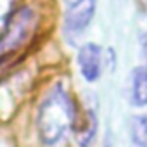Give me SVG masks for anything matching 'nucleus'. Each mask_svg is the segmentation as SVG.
Returning a JSON list of instances; mask_svg holds the SVG:
<instances>
[{"mask_svg": "<svg viewBox=\"0 0 147 147\" xmlns=\"http://www.w3.org/2000/svg\"><path fill=\"white\" fill-rule=\"evenodd\" d=\"M21 4H23L21 0H0V35H2V31L5 30L11 18L14 16V12Z\"/></svg>", "mask_w": 147, "mask_h": 147, "instance_id": "8", "label": "nucleus"}, {"mask_svg": "<svg viewBox=\"0 0 147 147\" xmlns=\"http://www.w3.org/2000/svg\"><path fill=\"white\" fill-rule=\"evenodd\" d=\"M99 9V0H62L61 38L67 47L76 49L85 42V35L92 28Z\"/></svg>", "mask_w": 147, "mask_h": 147, "instance_id": "3", "label": "nucleus"}, {"mask_svg": "<svg viewBox=\"0 0 147 147\" xmlns=\"http://www.w3.org/2000/svg\"><path fill=\"white\" fill-rule=\"evenodd\" d=\"M137 45H138V55L140 62L147 64V30H142L137 36Z\"/></svg>", "mask_w": 147, "mask_h": 147, "instance_id": "9", "label": "nucleus"}, {"mask_svg": "<svg viewBox=\"0 0 147 147\" xmlns=\"http://www.w3.org/2000/svg\"><path fill=\"white\" fill-rule=\"evenodd\" d=\"M43 28V12L38 4L23 2L0 35V59L18 61L38 40Z\"/></svg>", "mask_w": 147, "mask_h": 147, "instance_id": "2", "label": "nucleus"}, {"mask_svg": "<svg viewBox=\"0 0 147 147\" xmlns=\"http://www.w3.org/2000/svg\"><path fill=\"white\" fill-rule=\"evenodd\" d=\"M78 76L87 85H97L107 69V49L95 40H85L75 49Z\"/></svg>", "mask_w": 147, "mask_h": 147, "instance_id": "4", "label": "nucleus"}, {"mask_svg": "<svg viewBox=\"0 0 147 147\" xmlns=\"http://www.w3.org/2000/svg\"><path fill=\"white\" fill-rule=\"evenodd\" d=\"M102 147H113V144H111L109 137H106V140H104V145H102Z\"/></svg>", "mask_w": 147, "mask_h": 147, "instance_id": "10", "label": "nucleus"}, {"mask_svg": "<svg viewBox=\"0 0 147 147\" xmlns=\"http://www.w3.org/2000/svg\"><path fill=\"white\" fill-rule=\"evenodd\" d=\"M95 95L80 97V111L76 118V126L73 133L75 147H95L100 135V116L99 106L94 99Z\"/></svg>", "mask_w": 147, "mask_h": 147, "instance_id": "5", "label": "nucleus"}, {"mask_svg": "<svg viewBox=\"0 0 147 147\" xmlns=\"http://www.w3.org/2000/svg\"><path fill=\"white\" fill-rule=\"evenodd\" d=\"M126 133L131 147H147V111H137L128 118Z\"/></svg>", "mask_w": 147, "mask_h": 147, "instance_id": "7", "label": "nucleus"}, {"mask_svg": "<svg viewBox=\"0 0 147 147\" xmlns=\"http://www.w3.org/2000/svg\"><path fill=\"white\" fill-rule=\"evenodd\" d=\"M80 111V97L67 80H49L36 94L31 109V131L38 147H66L73 144V133Z\"/></svg>", "mask_w": 147, "mask_h": 147, "instance_id": "1", "label": "nucleus"}, {"mask_svg": "<svg viewBox=\"0 0 147 147\" xmlns=\"http://www.w3.org/2000/svg\"><path fill=\"white\" fill-rule=\"evenodd\" d=\"M126 102L135 111H147V64L138 62L128 73Z\"/></svg>", "mask_w": 147, "mask_h": 147, "instance_id": "6", "label": "nucleus"}]
</instances>
